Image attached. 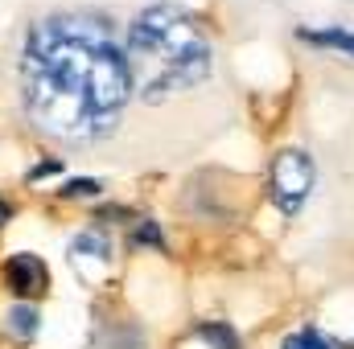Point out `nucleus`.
<instances>
[{
	"instance_id": "f257e3e1",
	"label": "nucleus",
	"mask_w": 354,
	"mask_h": 349,
	"mask_svg": "<svg viewBox=\"0 0 354 349\" xmlns=\"http://www.w3.org/2000/svg\"><path fill=\"white\" fill-rule=\"evenodd\" d=\"M132 94V66L107 12L54 8L29 25L21 99L37 132L66 148L103 144L120 128Z\"/></svg>"
},
{
	"instance_id": "f03ea898",
	"label": "nucleus",
	"mask_w": 354,
	"mask_h": 349,
	"mask_svg": "<svg viewBox=\"0 0 354 349\" xmlns=\"http://www.w3.org/2000/svg\"><path fill=\"white\" fill-rule=\"evenodd\" d=\"M128 66L132 87L145 103H165L181 90H194L210 79L214 50L202 25L181 4H149L128 25Z\"/></svg>"
},
{
	"instance_id": "7ed1b4c3",
	"label": "nucleus",
	"mask_w": 354,
	"mask_h": 349,
	"mask_svg": "<svg viewBox=\"0 0 354 349\" xmlns=\"http://www.w3.org/2000/svg\"><path fill=\"white\" fill-rule=\"evenodd\" d=\"M313 157H305V152H297V148H288V152H280L276 161H272V201L284 210V214H297L301 206H305V197H309V189H313Z\"/></svg>"
},
{
	"instance_id": "20e7f679",
	"label": "nucleus",
	"mask_w": 354,
	"mask_h": 349,
	"mask_svg": "<svg viewBox=\"0 0 354 349\" xmlns=\"http://www.w3.org/2000/svg\"><path fill=\"white\" fill-rule=\"evenodd\" d=\"M4 279H8V288L17 292V296H41L46 292V283H50V271H46V263L37 259V255H12L8 267H4Z\"/></svg>"
},
{
	"instance_id": "39448f33",
	"label": "nucleus",
	"mask_w": 354,
	"mask_h": 349,
	"mask_svg": "<svg viewBox=\"0 0 354 349\" xmlns=\"http://www.w3.org/2000/svg\"><path fill=\"white\" fill-rule=\"evenodd\" d=\"M297 37L305 46H317V50H338L354 58V29H342V25H322V29H297Z\"/></svg>"
},
{
	"instance_id": "423d86ee",
	"label": "nucleus",
	"mask_w": 354,
	"mask_h": 349,
	"mask_svg": "<svg viewBox=\"0 0 354 349\" xmlns=\"http://www.w3.org/2000/svg\"><path fill=\"white\" fill-rule=\"evenodd\" d=\"M198 333H202V341H210V349H243L239 346V333H235L231 325H223V321H210V325H202Z\"/></svg>"
},
{
	"instance_id": "0eeeda50",
	"label": "nucleus",
	"mask_w": 354,
	"mask_h": 349,
	"mask_svg": "<svg viewBox=\"0 0 354 349\" xmlns=\"http://www.w3.org/2000/svg\"><path fill=\"white\" fill-rule=\"evenodd\" d=\"M8 333H17V337H33V333H37V312H33L29 304H17V308L8 312Z\"/></svg>"
},
{
	"instance_id": "6e6552de",
	"label": "nucleus",
	"mask_w": 354,
	"mask_h": 349,
	"mask_svg": "<svg viewBox=\"0 0 354 349\" xmlns=\"http://www.w3.org/2000/svg\"><path fill=\"white\" fill-rule=\"evenodd\" d=\"M280 349H334V346H330L317 329H297V333H288V337H284V346H280Z\"/></svg>"
},
{
	"instance_id": "1a4fd4ad",
	"label": "nucleus",
	"mask_w": 354,
	"mask_h": 349,
	"mask_svg": "<svg viewBox=\"0 0 354 349\" xmlns=\"http://www.w3.org/2000/svg\"><path fill=\"white\" fill-rule=\"evenodd\" d=\"M62 193H66V197H95V193H99V181H91V177H79V181H71Z\"/></svg>"
},
{
	"instance_id": "9d476101",
	"label": "nucleus",
	"mask_w": 354,
	"mask_h": 349,
	"mask_svg": "<svg viewBox=\"0 0 354 349\" xmlns=\"http://www.w3.org/2000/svg\"><path fill=\"white\" fill-rule=\"evenodd\" d=\"M132 243H136V247H145V243H149V247H161V230H157L153 222H145V226H136Z\"/></svg>"
},
{
	"instance_id": "9b49d317",
	"label": "nucleus",
	"mask_w": 354,
	"mask_h": 349,
	"mask_svg": "<svg viewBox=\"0 0 354 349\" xmlns=\"http://www.w3.org/2000/svg\"><path fill=\"white\" fill-rule=\"evenodd\" d=\"M62 169V161H46V165H37L33 173H29V181H37V177H46V173H58Z\"/></svg>"
},
{
	"instance_id": "f8f14e48",
	"label": "nucleus",
	"mask_w": 354,
	"mask_h": 349,
	"mask_svg": "<svg viewBox=\"0 0 354 349\" xmlns=\"http://www.w3.org/2000/svg\"><path fill=\"white\" fill-rule=\"evenodd\" d=\"M8 218H12V210H8V201H0V226H4Z\"/></svg>"
}]
</instances>
